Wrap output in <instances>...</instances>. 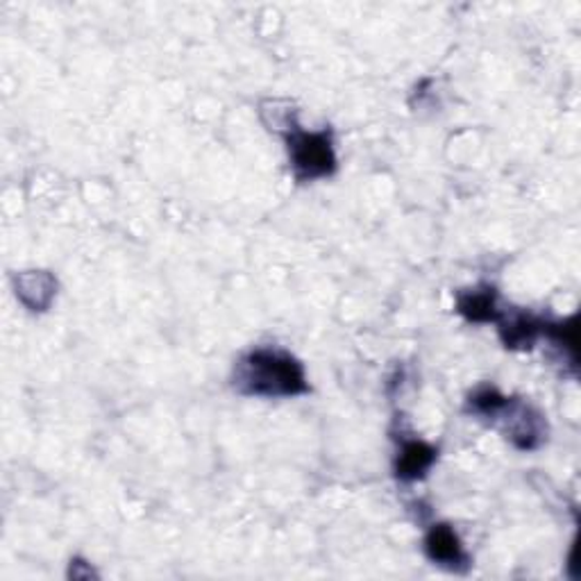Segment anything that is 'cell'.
<instances>
[{"label":"cell","mask_w":581,"mask_h":581,"mask_svg":"<svg viewBox=\"0 0 581 581\" xmlns=\"http://www.w3.org/2000/svg\"><path fill=\"white\" fill-rule=\"evenodd\" d=\"M232 384L241 395L253 397H293L310 391L302 363L278 348L243 355L234 365Z\"/></svg>","instance_id":"6da1fadb"},{"label":"cell","mask_w":581,"mask_h":581,"mask_svg":"<svg viewBox=\"0 0 581 581\" xmlns=\"http://www.w3.org/2000/svg\"><path fill=\"white\" fill-rule=\"evenodd\" d=\"M468 414L498 430L518 450H536L547 439L545 416L525 400L507 397L496 388H479L468 397Z\"/></svg>","instance_id":"7a4b0ae2"},{"label":"cell","mask_w":581,"mask_h":581,"mask_svg":"<svg viewBox=\"0 0 581 581\" xmlns=\"http://www.w3.org/2000/svg\"><path fill=\"white\" fill-rule=\"evenodd\" d=\"M291 169L298 182L329 177L336 171V152L329 130L307 132L295 120L284 132Z\"/></svg>","instance_id":"3957f363"},{"label":"cell","mask_w":581,"mask_h":581,"mask_svg":"<svg viewBox=\"0 0 581 581\" xmlns=\"http://www.w3.org/2000/svg\"><path fill=\"white\" fill-rule=\"evenodd\" d=\"M425 555L430 561L456 572H464L470 566L462 541L450 525H434L425 534Z\"/></svg>","instance_id":"277c9868"},{"label":"cell","mask_w":581,"mask_h":581,"mask_svg":"<svg viewBox=\"0 0 581 581\" xmlns=\"http://www.w3.org/2000/svg\"><path fill=\"white\" fill-rule=\"evenodd\" d=\"M439 450L425 441H407L400 448L395 462V477L403 481H416L422 479L437 462Z\"/></svg>","instance_id":"5b68a950"},{"label":"cell","mask_w":581,"mask_h":581,"mask_svg":"<svg viewBox=\"0 0 581 581\" xmlns=\"http://www.w3.org/2000/svg\"><path fill=\"white\" fill-rule=\"evenodd\" d=\"M498 323H500V339L511 350H530L545 329V323L530 314H515L509 321L500 316Z\"/></svg>","instance_id":"8992f818"},{"label":"cell","mask_w":581,"mask_h":581,"mask_svg":"<svg viewBox=\"0 0 581 581\" xmlns=\"http://www.w3.org/2000/svg\"><path fill=\"white\" fill-rule=\"evenodd\" d=\"M456 312L473 323H491L500 321L498 310V293L496 289H475L458 293L456 298Z\"/></svg>","instance_id":"52a82bcc"}]
</instances>
